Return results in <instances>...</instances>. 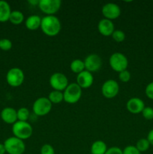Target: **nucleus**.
Returning a JSON list of instances; mask_svg holds the SVG:
<instances>
[{
	"label": "nucleus",
	"mask_w": 153,
	"mask_h": 154,
	"mask_svg": "<svg viewBox=\"0 0 153 154\" xmlns=\"http://www.w3.org/2000/svg\"><path fill=\"white\" fill-rule=\"evenodd\" d=\"M48 99L52 104H59L62 101H64V96L63 92L58 91V90H52L49 93Z\"/></svg>",
	"instance_id": "22"
},
{
	"label": "nucleus",
	"mask_w": 153,
	"mask_h": 154,
	"mask_svg": "<svg viewBox=\"0 0 153 154\" xmlns=\"http://www.w3.org/2000/svg\"><path fill=\"white\" fill-rule=\"evenodd\" d=\"M147 140L148 141V142L150 143V145L153 146V129L149 131V132L148 133L147 135Z\"/></svg>",
	"instance_id": "33"
},
{
	"label": "nucleus",
	"mask_w": 153,
	"mask_h": 154,
	"mask_svg": "<svg viewBox=\"0 0 153 154\" xmlns=\"http://www.w3.org/2000/svg\"><path fill=\"white\" fill-rule=\"evenodd\" d=\"M118 79L123 83L128 82L130 80V73L127 69L124 71H122V72L118 73Z\"/></svg>",
	"instance_id": "29"
},
{
	"label": "nucleus",
	"mask_w": 153,
	"mask_h": 154,
	"mask_svg": "<svg viewBox=\"0 0 153 154\" xmlns=\"http://www.w3.org/2000/svg\"><path fill=\"white\" fill-rule=\"evenodd\" d=\"M12 48V42L8 38L0 39V49L4 51H8Z\"/></svg>",
	"instance_id": "26"
},
{
	"label": "nucleus",
	"mask_w": 153,
	"mask_h": 154,
	"mask_svg": "<svg viewBox=\"0 0 153 154\" xmlns=\"http://www.w3.org/2000/svg\"><path fill=\"white\" fill-rule=\"evenodd\" d=\"M28 2L30 3V4H32V5H38L39 0H35V1H34V0H30V1H28Z\"/></svg>",
	"instance_id": "35"
},
{
	"label": "nucleus",
	"mask_w": 153,
	"mask_h": 154,
	"mask_svg": "<svg viewBox=\"0 0 153 154\" xmlns=\"http://www.w3.org/2000/svg\"><path fill=\"white\" fill-rule=\"evenodd\" d=\"M38 8L46 15H54L62 6L61 0H39Z\"/></svg>",
	"instance_id": "8"
},
{
	"label": "nucleus",
	"mask_w": 153,
	"mask_h": 154,
	"mask_svg": "<svg viewBox=\"0 0 153 154\" xmlns=\"http://www.w3.org/2000/svg\"><path fill=\"white\" fill-rule=\"evenodd\" d=\"M1 118L7 124H14L17 121L16 111L11 107H6L1 111Z\"/></svg>",
	"instance_id": "16"
},
{
	"label": "nucleus",
	"mask_w": 153,
	"mask_h": 154,
	"mask_svg": "<svg viewBox=\"0 0 153 154\" xmlns=\"http://www.w3.org/2000/svg\"><path fill=\"white\" fill-rule=\"evenodd\" d=\"M118 92H119V85L115 80H107L102 84V95L106 99H112L116 97L118 95Z\"/></svg>",
	"instance_id": "10"
},
{
	"label": "nucleus",
	"mask_w": 153,
	"mask_h": 154,
	"mask_svg": "<svg viewBox=\"0 0 153 154\" xmlns=\"http://www.w3.org/2000/svg\"><path fill=\"white\" fill-rule=\"evenodd\" d=\"M3 144L8 154H22L26 150L24 141L14 136L8 138Z\"/></svg>",
	"instance_id": "4"
},
{
	"label": "nucleus",
	"mask_w": 153,
	"mask_h": 154,
	"mask_svg": "<svg viewBox=\"0 0 153 154\" xmlns=\"http://www.w3.org/2000/svg\"><path fill=\"white\" fill-rule=\"evenodd\" d=\"M106 144L103 141L98 140L92 143L91 146L92 154H105L107 150Z\"/></svg>",
	"instance_id": "19"
},
{
	"label": "nucleus",
	"mask_w": 153,
	"mask_h": 154,
	"mask_svg": "<svg viewBox=\"0 0 153 154\" xmlns=\"http://www.w3.org/2000/svg\"><path fill=\"white\" fill-rule=\"evenodd\" d=\"M135 147L140 153H143V152L147 151L149 149L150 143L148 142L147 138H140L136 141Z\"/></svg>",
	"instance_id": "23"
},
{
	"label": "nucleus",
	"mask_w": 153,
	"mask_h": 154,
	"mask_svg": "<svg viewBox=\"0 0 153 154\" xmlns=\"http://www.w3.org/2000/svg\"><path fill=\"white\" fill-rule=\"evenodd\" d=\"M70 69L74 73L76 74V75L81 73V72L86 70L85 65H84V61L80 60V59L74 60L73 61L70 63Z\"/></svg>",
	"instance_id": "20"
},
{
	"label": "nucleus",
	"mask_w": 153,
	"mask_h": 154,
	"mask_svg": "<svg viewBox=\"0 0 153 154\" xmlns=\"http://www.w3.org/2000/svg\"><path fill=\"white\" fill-rule=\"evenodd\" d=\"M25 75L23 71L20 68H12L9 69L6 75V81L12 87H20L24 82Z\"/></svg>",
	"instance_id": "7"
},
{
	"label": "nucleus",
	"mask_w": 153,
	"mask_h": 154,
	"mask_svg": "<svg viewBox=\"0 0 153 154\" xmlns=\"http://www.w3.org/2000/svg\"><path fill=\"white\" fill-rule=\"evenodd\" d=\"M52 104L48 98L40 97L36 99L32 105V111L36 116L44 117L50 112Z\"/></svg>",
	"instance_id": "6"
},
{
	"label": "nucleus",
	"mask_w": 153,
	"mask_h": 154,
	"mask_svg": "<svg viewBox=\"0 0 153 154\" xmlns=\"http://www.w3.org/2000/svg\"><path fill=\"white\" fill-rule=\"evenodd\" d=\"M82 88L76 83H71L68 85L63 91L64 101L68 104H75L82 96Z\"/></svg>",
	"instance_id": "3"
},
{
	"label": "nucleus",
	"mask_w": 153,
	"mask_h": 154,
	"mask_svg": "<svg viewBox=\"0 0 153 154\" xmlns=\"http://www.w3.org/2000/svg\"><path fill=\"white\" fill-rule=\"evenodd\" d=\"M61 28V22L55 15H46L41 18L40 29L46 35L56 36L59 33Z\"/></svg>",
	"instance_id": "1"
},
{
	"label": "nucleus",
	"mask_w": 153,
	"mask_h": 154,
	"mask_svg": "<svg viewBox=\"0 0 153 154\" xmlns=\"http://www.w3.org/2000/svg\"><path fill=\"white\" fill-rule=\"evenodd\" d=\"M142 115L146 120H153V108L152 107H145L142 111Z\"/></svg>",
	"instance_id": "27"
},
{
	"label": "nucleus",
	"mask_w": 153,
	"mask_h": 154,
	"mask_svg": "<svg viewBox=\"0 0 153 154\" xmlns=\"http://www.w3.org/2000/svg\"><path fill=\"white\" fill-rule=\"evenodd\" d=\"M16 114H17V120L18 121H22V122H27L28 117L30 116L29 111L28 108L22 107V108H19L16 111Z\"/></svg>",
	"instance_id": "24"
},
{
	"label": "nucleus",
	"mask_w": 153,
	"mask_h": 154,
	"mask_svg": "<svg viewBox=\"0 0 153 154\" xmlns=\"http://www.w3.org/2000/svg\"><path fill=\"white\" fill-rule=\"evenodd\" d=\"M94 82V77L91 72L85 70L76 76V84L82 89H87L91 87Z\"/></svg>",
	"instance_id": "14"
},
{
	"label": "nucleus",
	"mask_w": 153,
	"mask_h": 154,
	"mask_svg": "<svg viewBox=\"0 0 153 154\" xmlns=\"http://www.w3.org/2000/svg\"><path fill=\"white\" fill-rule=\"evenodd\" d=\"M14 136L20 139L26 140L32 136L33 132L32 126L28 122L16 121L12 126Z\"/></svg>",
	"instance_id": "2"
},
{
	"label": "nucleus",
	"mask_w": 153,
	"mask_h": 154,
	"mask_svg": "<svg viewBox=\"0 0 153 154\" xmlns=\"http://www.w3.org/2000/svg\"><path fill=\"white\" fill-rule=\"evenodd\" d=\"M40 154H55L53 147L50 144H45L40 147Z\"/></svg>",
	"instance_id": "28"
},
{
	"label": "nucleus",
	"mask_w": 153,
	"mask_h": 154,
	"mask_svg": "<svg viewBox=\"0 0 153 154\" xmlns=\"http://www.w3.org/2000/svg\"><path fill=\"white\" fill-rule=\"evenodd\" d=\"M110 66L113 71L121 72L127 69L128 66V60L124 54L119 52L113 53L109 59Z\"/></svg>",
	"instance_id": "5"
},
{
	"label": "nucleus",
	"mask_w": 153,
	"mask_h": 154,
	"mask_svg": "<svg viewBox=\"0 0 153 154\" xmlns=\"http://www.w3.org/2000/svg\"><path fill=\"white\" fill-rule=\"evenodd\" d=\"M6 153L5 147H4V144L0 143V154H4Z\"/></svg>",
	"instance_id": "34"
},
{
	"label": "nucleus",
	"mask_w": 153,
	"mask_h": 154,
	"mask_svg": "<svg viewBox=\"0 0 153 154\" xmlns=\"http://www.w3.org/2000/svg\"><path fill=\"white\" fill-rule=\"evenodd\" d=\"M85 69L88 72H95L98 71L102 66V60L100 56L96 54H89L84 60Z\"/></svg>",
	"instance_id": "11"
},
{
	"label": "nucleus",
	"mask_w": 153,
	"mask_h": 154,
	"mask_svg": "<svg viewBox=\"0 0 153 154\" xmlns=\"http://www.w3.org/2000/svg\"><path fill=\"white\" fill-rule=\"evenodd\" d=\"M98 30L102 35L110 36L115 31V27L112 20L104 18L98 22Z\"/></svg>",
	"instance_id": "15"
},
{
	"label": "nucleus",
	"mask_w": 153,
	"mask_h": 154,
	"mask_svg": "<svg viewBox=\"0 0 153 154\" xmlns=\"http://www.w3.org/2000/svg\"><path fill=\"white\" fill-rule=\"evenodd\" d=\"M105 154H123L122 150L118 147H112L107 149Z\"/></svg>",
	"instance_id": "32"
},
{
	"label": "nucleus",
	"mask_w": 153,
	"mask_h": 154,
	"mask_svg": "<svg viewBox=\"0 0 153 154\" xmlns=\"http://www.w3.org/2000/svg\"><path fill=\"white\" fill-rule=\"evenodd\" d=\"M40 23H41V18L40 17V16L36 14L30 15L25 21L26 27L31 31H34L40 28Z\"/></svg>",
	"instance_id": "17"
},
{
	"label": "nucleus",
	"mask_w": 153,
	"mask_h": 154,
	"mask_svg": "<svg viewBox=\"0 0 153 154\" xmlns=\"http://www.w3.org/2000/svg\"><path fill=\"white\" fill-rule=\"evenodd\" d=\"M101 12L105 19L113 20L117 19L121 14V8L116 3L109 2L102 7Z\"/></svg>",
	"instance_id": "12"
},
{
	"label": "nucleus",
	"mask_w": 153,
	"mask_h": 154,
	"mask_svg": "<svg viewBox=\"0 0 153 154\" xmlns=\"http://www.w3.org/2000/svg\"><path fill=\"white\" fill-rule=\"evenodd\" d=\"M68 84L67 77L61 72H55L50 78V85L54 90L64 91Z\"/></svg>",
	"instance_id": "9"
},
{
	"label": "nucleus",
	"mask_w": 153,
	"mask_h": 154,
	"mask_svg": "<svg viewBox=\"0 0 153 154\" xmlns=\"http://www.w3.org/2000/svg\"><path fill=\"white\" fill-rule=\"evenodd\" d=\"M144 102L141 99L137 97L130 98L126 103V108L130 113L133 114H137L142 113L145 108Z\"/></svg>",
	"instance_id": "13"
},
{
	"label": "nucleus",
	"mask_w": 153,
	"mask_h": 154,
	"mask_svg": "<svg viewBox=\"0 0 153 154\" xmlns=\"http://www.w3.org/2000/svg\"><path fill=\"white\" fill-rule=\"evenodd\" d=\"M145 93L148 99L153 100V81L152 82L149 83V84L146 86L145 90Z\"/></svg>",
	"instance_id": "31"
},
{
	"label": "nucleus",
	"mask_w": 153,
	"mask_h": 154,
	"mask_svg": "<svg viewBox=\"0 0 153 154\" xmlns=\"http://www.w3.org/2000/svg\"><path fill=\"white\" fill-rule=\"evenodd\" d=\"M111 36L115 42H118V43L122 42L125 39V34H124V32L120 29H115V31L113 32Z\"/></svg>",
	"instance_id": "25"
},
{
	"label": "nucleus",
	"mask_w": 153,
	"mask_h": 154,
	"mask_svg": "<svg viewBox=\"0 0 153 154\" xmlns=\"http://www.w3.org/2000/svg\"><path fill=\"white\" fill-rule=\"evenodd\" d=\"M123 154H141L135 146L128 145L122 150Z\"/></svg>",
	"instance_id": "30"
},
{
	"label": "nucleus",
	"mask_w": 153,
	"mask_h": 154,
	"mask_svg": "<svg viewBox=\"0 0 153 154\" xmlns=\"http://www.w3.org/2000/svg\"><path fill=\"white\" fill-rule=\"evenodd\" d=\"M11 11L10 5L6 1L0 0V22L4 23L8 21Z\"/></svg>",
	"instance_id": "18"
},
{
	"label": "nucleus",
	"mask_w": 153,
	"mask_h": 154,
	"mask_svg": "<svg viewBox=\"0 0 153 154\" xmlns=\"http://www.w3.org/2000/svg\"><path fill=\"white\" fill-rule=\"evenodd\" d=\"M24 20V15L20 11H12L10 13L9 20L14 25H20Z\"/></svg>",
	"instance_id": "21"
}]
</instances>
